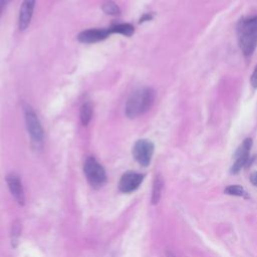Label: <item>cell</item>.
<instances>
[{
  "instance_id": "obj_8",
  "label": "cell",
  "mask_w": 257,
  "mask_h": 257,
  "mask_svg": "<svg viewBox=\"0 0 257 257\" xmlns=\"http://www.w3.org/2000/svg\"><path fill=\"white\" fill-rule=\"evenodd\" d=\"M110 34L109 28H90L78 33L77 40L81 43H95L106 39Z\"/></svg>"
},
{
  "instance_id": "obj_18",
  "label": "cell",
  "mask_w": 257,
  "mask_h": 257,
  "mask_svg": "<svg viewBox=\"0 0 257 257\" xmlns=\"http://www.w3.org/2000/svg\"><path fill=\"white\" fill-rule=\"evenodd\" d=\"M153 19V15L151 13H146L144 14L141 18H140V21L139 23H143V22H146V21H150Z\"/></svg>"
},
{
  "instance_id": "obj_13",
  "label": "cell",
  "mask_w": 257,
  "mask_h": 257,
  "mask_svg": "<svg viewBox=\"0 0 257 257\" xmlns=\"http://www.w3.org/2000/svg\"><path fill=\"white\" fill-rule=\"evenodd\" d=\"M163 188V181L160 176H156L155 181H154V186H153V195H152V202L154 204L158 203L161 197V192Z\"/></svg>"
},
{
  "instance_id": "obj_3",
  "label": "cell",
  "mask_w": 257,
  "mask_h": 257,
  "mask_svg": "<svg viewBox=\"0 0 257 257\" xmlns=\"http://www.w3.org/2000/svg\"><path fill=\"white\" fill-rule=\"evenodd\" d=\"M22 107H23L26 130L30 137L31 143L35 147H38L42 144L43 137H44V131L42 128L40 120H39L36 112L34 111V109L31 107V105L29 103L24 102L22 104Z\"/></svg>"
},
{
  "instance_id": "obj_16",
  "label": "cell",
  "mask_w": 257,
  "mask_h": 257,
  "mask_svg": "<svg viewBox=\"0 0 257 257\" xmlns=\"http://www.w3.org/2000/svg\"><path fill=\"white\" fill-rule=\"evenodd\" d=\"M19 236H20V224H19V222H15V223H13L12 230H11V240H12L11 242H12L13 246L15 245L14 243L17 242Z\"/></svg>"
},
{
  "instance_id": "obj_6",
  "label": "cell",
  "mask_w": 257,
  "mask_h": 257,
  "mask_svg": "<svg viewBox=\"0 0 257 257\" xmlns=\"http://www.w3.org/2000/svg\"><path fill=\"white\" fill-rule=\"evenodd\" d=\"M251 147H252V140L249 138L244 140L243 143L238 147V149L234 155L235 162L231 168V173L237 174L244 166H246L248 164L249 153H250Z\"/></svg>"
},
{
  "instance_id": "obj_12",
  "label": "cell",
  "mask_w": 257,
  "mask_h": 257,
  "mask_svg": "<svg viewBox=\"0 0 257 257\" xmlns=\"http://www.w3.org/2000/svg\"><path fill=\"white\" fill-rule=\"evenodd\" d=\"M92 114H93V106H92L91 102L87 101V102L83 103L79 110V116H80L81 123L83 125H87L89 123V121L91 120Z\"/></svg>"
},
{
  "instance_id": "obj_14",
  "label": "cell",
  "mask_w": 257,
  "mask_h": 257,
  "mask_svg": "<svg viewBox=\"0 0 257 257\" xmlns=\"http://www.w3.org/2000/svg\"><path fill=\"white\" fill-rule=\"evenodd\" d=\"M225 193L228 195H232V196H238V197H243V198H248L247 192L244 190L243 187L238 186V185H231L228 186L225 189Z\"/></svg>"
},
{
  "instance_id": "obj_17",
  "label": "cell",
  "mask_w": 257,
  "mask_h": 257,
  "mask_svg": "<svg viewBox=\"0 0 257 257\" xmlns=\"http://www.w3.org/2000/svg\"><path fill=\"white\" fill-rule=\"evenodd\" d=\"M251 84L254 86V87H257V65L255 66V69L252 73V76H251Z\"/></svg>"
},
{
  "instance_id": "obj_19",
  "label": "cell",
  "mask_w": 257,
  "mask_h": 257,
  "mask_svg": "<svg viewBox=\"0 0 257 257\" xmlns=\"http://www.w3.org/2000/svg\"><path fill=\"white\" fill-rule=\"evenodd\" d=\"M11 0H0V16L3 12V10L5 9V7L7 6V4L10 2Z\"/></svg>"
},
{
  "instance_id": "obj_7",
  "label": "cell",
  "mask_w": 257,
  "mask_h": 257,
  "mask_svg": "<svg viewBox=\"0 0 257 257\" xmlns=\"http://www.w3.org/2000/svg\"><path fill=\"white\" fill-rule=\"evenodd\" d=\"M144 180V175L136 172L124 173L118 183L119 191L122 193H131L137 190Z\"/></svg>"
},
{
  "instance_id": "obj_4",
  "label": "cell",
  "mask_w": 257,
  "mask_h": 257,
  "mask_svg": "<svg viewBox=\"0 0 257 257\" xmlns=\"http://www.w3.org/2000/svg\"><path fill=\"white\" fill-rule=\"evenodd\" d=\"M83 172L87 182L94 189L101 188L106 182V174L103 167L93 157H88L85 160Z\"/></svg>"
},
{
  "instance_id": "obj_10",
  "label": "cell",
  "mask_w": 257,
  "mask_h": 257,
  "mask_svg": "<svg viewBox=\"0 0 257 257\" xmlns=\"http://www.w3.org/2000/svg\"><path fill=\"white\" fill-rule=\"evenodd\" d=\"M8 188L13 195L14 199L19 205H23L25 202V195H24V190L23 186L21 183V180L19 177L15 174H9L6 178Z\"/></svg>"
},
{
  "instance_id": "obj_20",
  "label": "cell",
  "mask_w": 257,
  "mask_h": 257,
  "mask_svg": "<svg viewBox=\"0 0 257 257\" xmlns=\"http://www.w3.org/2000/svg\"><path fill=\"white\" fill-rule=\"evenodd\" d=\"M250 182H251L255 187H257V172L253 173V174L250 176Z\"/></svg>"
},
{
  "instance_id": "obj_5",
  "label": "cell",
  "mask_w": 257,
  "mask_h": 257,
  "mask_svg": "<svg viewBox=\"0 0 257 257\" xmlns=\"http://www.w3.org/2000/svg\"><path fill=\"white\" fill-rule=\"evenodd\" d=\"M154 150L155 146L150 140H138L133 148V156L141 166L147 167L151 163Z\"/></svg>"
},
{
  "instance_id": "obj_1",
  "label": "cell",
  "mask_w": 257,
  "mask_h": 257,
  "mask_svg": "<svg viewBox=\"0 0 257 257\" xmlns=\"http://www.w3.org/2000/svg\"><path fill=\"white\" fill-rule=\"evenodd\" d=\"M239 46L245 56H250L257 46V16L242 18L237 25Z\"/></svg>"
},
{
  "instance_id": "obj_2",
  "label": "cell",
  "mask_w": 257,
  "mask_h": 257,
  "mask_svg": "<svg viewBox=\"0 0 257 257\" xmlns=\"http://www.w3.org/2000/svg\"><path fill=\"white\" fill-rule=\"evenodd\" d=\"M155 100V91L151 87L135 90L125 103V114L130 118L137 117L150 109Z\"/></svg>"
},
{
  "instance_id": "obj_11",
  "label": "cell",
  "mask_w": 257,
  "mask_h": 257,
  "mask_svg": "<svg viewBox=\"0 0 257 257\" xmlns=\"http://www.w3.org/2000/svg\"><path fill=\"white\" fill-rule=\"evenodd\" d=\"M111 33H117L124 36H132L135 32V27L130 23H116L109 27Z\"/></svg>"
},
{
  "instance_id": "obj_9",
  "label": "cell",
  "mask_w": 257,
  "mask_h": 257,
  "mask_svg": "<svg viewBox=\"0 0 257 257\" xmlns=\"http://www.w3.org/2000/svg\"><path fill=\"white\" fill-rule=\"evenodd\" d=\"M35 7V0H23L21 4V8L19 10V17H18V27L19 30H25L31 21L33 11Z\"/></svg>"
},
{
  "instance_id": "obj_15",
  "label": "cell",
  "mask_w": 257,
  "mask_h": 257,
  "mask_svg": "<svg viewBox=\"0 0 257 257\" xmlns=\"http://www.w3.org/2000/svg\"><path fill=\"white\" fill-rule=\"evenodd\" d=\"M102 10L106 14L111 15V16H117L120 13L119 7L113 1H110V0H108L102 4Z\"/></svg>"
}]
</instances>
